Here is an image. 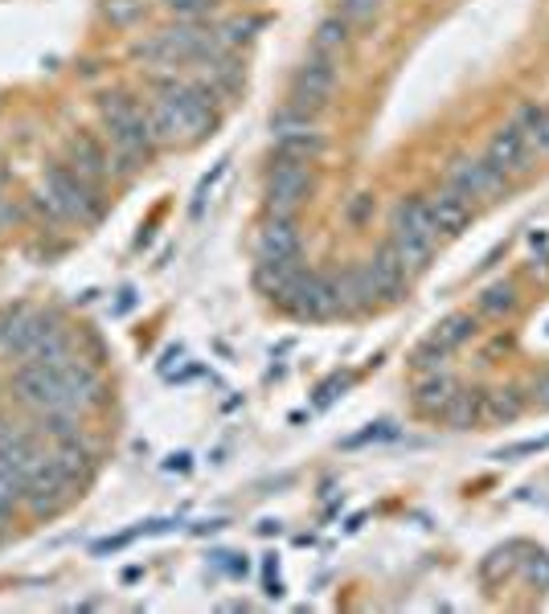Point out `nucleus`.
I'll use <instances>...</instances> for the list:
<instances>
[{
    "instance_id": "nucleus-1",
    "label": "nucleus",
    "mask_w": 549,
    "mask_h": 614,
    "mask_svg": "<svg viewBox=\"0 0 549 614\" xmlns=\"http://www.w3.org/2000/svg\"><path fill=\"white\" fill-rule=\"evenodd\" d=\"M217 95L222 90L214 82H205V78H180L177 70L153 75L148 115H153L160 148H185V144L214 136L217 124H222Z\"/></svg>"
},
{
    "instance_id": "nucleus-2",
    "label": "nucleus",
    "mask_w": 549,
    "mask_h": 614,
    "mask_svg": "<svg viewBox=\"0 0 549 614\" xmlns=\"http://www.w3.org/2000/svg\"><path fill=\"white\" fill-rule=\"evenodd\" d=\"M99 124H102V139L111 148V164H116V176H131L148 168L160 152V139H156L153 115H148V103H140L131 90H102L99 99Z\"/></svg>"
},
{
    "instance_id": "nucleus-3",
    "label": "nucleus",
    "mask_w": 549,
    "mask_h": 614,
    "mask_svg": "<svg viewBox=\"0 0 549 614\" xmlns=\"http://www.w3.org/2000/svg\"><path fill=\"white\" fill-rule=\"evenodd\" d=\"M38 205L53 222H66V226H95L107 209V197L95 181L70 168L66 160L46 164L41 173V188H38Z\"/></svg>"
},
{
    "instance_id": "nucleus-4",
    "label": "nucleus",
    "mask_w": 549,
    "mask_h": 614,
    "mask_svg": "<svg viewBox=\"0 0 549 614\" xmlns=\"http://www.w3.org/2000/svg\"><path fill=\"white\" fill-rule=\"evenodd\" d=\"M390 246L394 254L406 263L410 275L427 271L434 259V246H439V230H434V217L427 209V197H402L390 214Z\"/></svg>"
},
{
    "instance_id": "nucleus-5",
    "label": "nucleus",
    "mask_w": 549,
    "mask_h": 614,
    "mask_svg": "<svg viewBox=\"0 0 549 614\" xmlns=\"http://www.w3.org/2000/svg\"><path fill=\"white\" fill-rule=\"evenodd\" d=\"M312 185H316V181H312V164L271 156L267 181H263V205H267V214L295 217V209L312 197Z\"/></svg>"
},
{
    "instance_id": "nucleus-6",
    "label": "nucleus",
    "mask_w": 549,
    "mask_h": 614,
    "mask_svg": "<svg viewBox=\"0 0 549 614\" xmlns=\"http://www.w3.org/2000/svg\"><path fill=\"white\" fill-rule=\"evenodd\" d=\"M280 308L283 312H292L295 320H333V315H341V291H336V275L300 271L295 287L287 291V300H283Z\"/></svg>"
},
{
    "instance_id": "nucleus-7",
    "label": "nucleus",
    "mask_w": 549,
    "mask_h": 614,
    "mask_svg": "<svg viewBox=\"0 0 549 614\" xmlns=\"http://www.w3.org/2000/svg\"><path fill=\"white\" fill-rule=\"evenodd\" d=\"M448 185L468 197L472 205H488V201H497L509 193V176L497 173L484 156H455L448 164Z\"/></svg>"
},
{
    "instance_id": "nucleus-8",
    "label": "nucleus",
    "mask_w": 549,
    "mask_h": 614,
    "mask_svg": "<svg viewBox=\"0 0 549 614\" xmlns=\"http://www.w3.org/2000/svg\"><path fill=\"white\" fill-rule=\"evenodd\" d=\"M336 95V62L333 58H320V53H307L300 70L292 75V107L307 115H320Z\"/></svg>"
},
{
    "instance_id": "nucleus-9",
    "label": "nucleus",
    "mask_w": 549,
    "mask_h": 614,
    "mask_svg": "<svg viewBox=\"0 0 549 614\" xmlns=\"http://www.w3.org/2000/svg\"><path fill=\"white\" fill-rule=\"evenodd\" d=\"M70 496H75V484L62 476V467L53 464L50 455L26 476V513L29 516H53Z\"/></svg>"
},
{
    "instance_id": "nucleus-10",
    "label": "nucleus",
    "mask_w": 549,
    "mask_h": 614,
    "mask_svg": "<svg viewBox=\"0 0 549 614\" xmlns=\"http://www.w3.org/2000/svg\"><path fill=\"white\" fill-rule=\"evenodd\" d=\"M533 156H537V152L525 144V136L512 124L497 127V131H492V139H488V152H484V160L492 164L497 173L509 176V181H517V176L529 173V168H533Z\"/></svg>"
},
{
    "instance_id": "nucleus-11",
    "label": "nucleus",
    "mask_w": 549,
    "mask_h": 614,
    "mask_svg": "<svg viewBox=\"0 0 549 614\" xmlns=\"http://www.w3.org/2000/svg\"><path fill=\"white\" fill-rule=\"evenodd\" d=\"M66 164L70 168H78V173L87 176V181H95V185H107L111 176H116V164H111V148L102 144L95 131H75L70 136V144H66Z\"/></svg>"
},
{
    "instance_id": "nucleus-12",
    "label": "nucleus",
    "mask_w": 549,
    "mask_h": 614,
    "mask_svg": "<svg viewBox=\"0 0 549 614\" xmlns=\"http://www.w3.org/2000/svg\"><path fill=\"white\" fill-rule=\"evenodd\" d=\"M365 275H370V283H373V291H378V303H398L402 295H406V287H410V271H406V263L394 254V246L385 242V246H378V251L365 259Z\"/></svg>"
},
{
    "instance_id": "nucleus-13",
    "label": "nucleus",
    "mask_w": 549,
    "mask_h": 614,
    "mask_svg": "<svg viewBox=\"0 0 549 614\" xmlns=\"http://www.w3.org/2000/svg\"><path fill=\"white\" fill-rule=\"evenodd\" d=\"M258 263H292L300 259V226L295 217H280V214H267L263 230H258Z\"/></svg>"
},
{
    "instance_id": "nucleus-14",
    "label": "nucleus",
    "mask_w": 549,
    "mask_h": 614,
    "mask_svg": "<svg viewBox=\"0 0 549 614\" xmlns=\"http://www.w3.org/2000/svg\"><path fill=\"white\" fill-rule=\"evenodd\" d=\"M427 209H431L434 217V230H439V238H455V234H463V230L472 226L476 217V205L468 197H460L455 188H439V193H431L427 197Z\"/></svg>"
},
{
    "instance_id": "nucleus-15",
    "label": "nucleus",
    "mask_w": 549,
    "mask_h": 614,
    "mask_svg": "<svg viewBox=\"0 0 549 614\" xmlns=\"http://www.w3.org/2000/svg\"><path fill=\"white\" fill-rule=\"evenodd\" d=\"M329 148V139L320 131L316 124L312 127H300V131H280V136H271V156H280V160H304V164H316Z\"/></svg>"
},
{
    "instance_id": "nucleus-16",
    "label": "nucleus",
    "mask_w": 549,
    "mask_h": 614,
    "mask_svg": "<svg viewBox=\"0 0 549 614\" xmlns=\"http://www.w3.org/2000/svg\"><path fill=\"white\" fill-rule=\"evenodd\" d=\"M53 464L62 467V476L75 484V488H82V484H90V476H95V451H90V442L82 439V435H70V439L53 442Z\"/></svg>"
},
{
    "instance_id": "nucleus-17",
    "label": "nucleus",
    "mask_w": 549,
    "mask_h": 614,
    "mask_svg": "<svg viewBox=\"0 0 549 614\" xmlns=\"http://www.w3.org/2000/svg\"><path fill=\"white\" fill-rule=\"evenodd\" d=\"M455 381H451L443 369H434V373H427L414 386V410H419L422 418H443V410L451 406V398H455Z\"/></svg>"
},
{
    "instance_id": "nucleus-18",
    "label": "nucleus",
    "mask_w": 549,
    "mask_h": 614,
    "mask_svg": "<svg viewBox=\"0 0 549 614\" xmlns=\"http://www.w3.org/2000/svg\"><path fill=\"white\" fill-rule=\"evenodd\" d=\"M476 332H480L476 315L472 312H455V315H448L443 324H434V332L427 337V344H431V349H439L443 357H451V352L463 349V344H468Z\"/></svg>"
},
{
    "instance_id": "nucleus-19",
    "label": "nucleus",
    "mask_w": 549,
    "mask_h": 614,
    "mask_svg": "<svg viewBox=\"0 0 549 614\" xmlns=\"http://www.w3.org/2000/svg\"><path fill=\"white\" fill-rule=\"evenodd\" d=\"M484 401H488L484 389H455L451 406L443 410V422H448L451 430L480 427V422H484Z\"/></svg>"
},
{
    "instance_id": "nucleus-20",
    "label": "nucleus",
    "mask_w": 549,
    "mask_h": 614,
    "mask_svg": "<svg viewBox=\"0 0 549 614\" xmlns=\"http://www.w3.org/2000/svg\"><path fill=\"white\" fill-rule=\"evenodd\" d=\"M512 127L525 136V144L537 152V156H549V107H537V103H521L517 115H512Z\"/></svg>"
},
{
    "instance_id": "nucleus-21",
    "label": "nucleus",
    "mask_w": 549,
    "mask_h": 614,
    "mask_svg": "<svg viewBox=\"0 0 549 614\" xmlns=\"http://www.w3.org/2000/svg\"><path fill=\"white\" fill-rule=\"evenodd\" d=\"M349 41H353V29H349L345 17L333 13V17H324V21L316 26V33H312V53L341 62V53L349 50Z\"/></svg>"
},
{
    "instance_id": "nucleus-22",
    "label": "nucleus",
    "mask_w": 549,
    "mask_h": 614,
    "mask_svg": "<svg viewBox=\"0 0 549 614\" xmlns=\"http://www.w3.org/2000/svg\"><path fill=\"white\" fill-rule=\"evenodd\" d=\"M267 26V17H255V13H238V17H226V21H217L214 33L217 41L226 46V50H238V46H251L258 38V29Z\"/></svg>"
},
{
    "instance_id": "nucleus-23",
    "label": "nucleus",
    "mask_w": 549,
    "mask_h": 614,
    "mask_svg": "<svg viewBox=\"0 0 549 614\" xmlns=\"http://www.w3.org/2000/svg\"><path fill=\"white\" fill-rule=\"evenodd\" d=\"M525 406H529V398H525L521 389H497V393H488L484 401V418L509 427V422H517V418L525 415Z\"/></svg>"
},
{
    "instance_id": "nucleus-24",
    "label": "nucleus",
    "mask_w": 549,
    "mask_h": 614,
    "mask_svg": "<svg viewBox=\"0 0 549 614\" xmlns=\"http://www.w3.org/2000/svg\"><path fill=\"white\" fill-rule=\"evenodd\" d=\"M21 508H26V476L0 464V525L13 520Z\"/></svg>"
},
{
    "instance_id": "nucleus-25",
    "label": "nucleus",
    "mask_w": 549,
    "mask_h": 614,
    "mask_svg": "<svg viewBox=\"0 0 549 614\" xmlns=\"http://www.w3.org/2000/svg\"><path fill=\"white\" fill-rule=\"evenodd\" d=\"M476 308H480V315H488V320H504V315L517 308V283L500 279V283L484 287L480 291V300H476Z\"/></svg>"
},
{
    "instance_id": "nucleus-26",
    "label": "nucleus",
    "mask_w": 549,
    "mask_h": 614,
    "mask_svg": "<svg viewBox=\"0 0 549 614\" xmlns=\"http://www.w3.org/2000/svg\"><path fill=\"white\" fill-rule=\"evenodd\" d=\"M38 435L50 442H62V439H70V435H82V427H78V410H41Z\"/></svg>"
},
{
    "instance_id": "nucleus-27",
    "label": "nucleus",
    "mask_w": 549,
    "mask_h": 614,
    "mask_svg": "<svg viewBox=\"0 0 549 614\" xmlns=\"http://www.w3.org/2000/svg\"><path fill=\"white\" fill-rule=\"evenodd\" d=\"M148 17V0H102V21L116 29H136Z\"/></svg>"
},
{
    "instance_id": "nucleus-28",
    "label": "nucleus",
    "mask_w": 549,
    "mask_h": 614,
    "mask_svg": "<svg viewBox=\"0 0 549 614\" xmlns=\"http://www.w3.org/2000/svg\"><path fill=\"white\" fill-rule=\"evenodd\" d=\"M517 553H521V545H504V549H492V553H488L484 565H480V574H484L488 586H497L500 577H509L512 569H517V562H521Z\"/></svg>"
},
{
    "instance_id": "nucleus-29",
    "label": "nucleus",
    "mask_w": 549,
    "mask_h": 614,
    "mask_svg": "<svg viewBox=\"0 0 549 614\" xmlns=\"http://www.w3.org/2000/svg\"><path fill=\"white\" fill-rule=\"evenodd\" d=\"M341 17L349 29H370L382 17V0H341Z\"/></svg>"
},
{
    "instance_id": "nucleus-30",
    "label": "nucleus",
    "mask_w": 549,
    "mask_h": 614,
    "mask_svg": "<svg viewBox=\"0 0 549 614\" xmlns=\"http://www.w3.org/2000/svg\"><path fill=\"white\" fill-rule=\"evenodd\" d=\"M222 0H160V9L177 13V21H205V17L217 13Z\"/></svg>"
},
{
    "instance_id": "nucleus-31",
    "label": "nucleus",
    "mask_w": 549,
    "mask_h": 614,
    "mask_svg": "<svg viewBox=\"0 0 549 614\" xmlns=\"http://www.w3.org/2000/svg\"><path fill=\"white\" fill-rule=\"evenodd\" d=\"M525 577H529V586L533 589H549V553H529L525 557Z\"/></svg>"
},
{
    "instance_id": "nucleus-32",
    "label": "nucleus",
    "mask_w": 549,
    "mask_h": 614,
    "mask_svg": "<svg viewBox=\"0 0 549 614\" xmlns=\"http://www.w3.org/2000/svg\"><path fill=\"white\" fill-rule=\"evenodd\" d=\"M226 173H231V160H217V164H214V173L202 176V185H197V197H193V214H202V209H205V201H209V193H214L217 181H222V176H226Z\"/></svg>"
},
{
    "instance_id": "nucleus-33",
    "label": "nucleus",
    "mask_w": 549,
    "mask_h": 614,
    "mask_svg": "<svg viewBox=\"0 0 549 614\" xmlns=\"http://www.w3.org/2000/svg\"><path fill=\"white\" fill-rule=\"evenodd\" d=\"M370 214H373V193H357V197L349 201V209H345L349 226H365Z\"/></svg>"
},
{
    "instance_id": "nucleus-34",
    "label": "nucleus",
    "mask_w": 549,
    "mask_h": 614,
    "mask_svg": "<svg viewBox=\"0 0 549 614\" xmlns=\"http://www.w3.org/2000/svg\"><path fill=\"white\" fill-rule=\"evenodd\" d=\"M349 381H353L349 373H333V377H329V381L316 389V406H333L336 393H345V389H349Z\"/></svg>"
},
{
    "instance_id": "nucleus-35",
    "label": "nucleus",
    "mask_w": 549,
    "mask_h": 614,
    "mask_svg": "<svg viewBox=\"0 0 549 614\" xmlns=\"http://www.w3.org/2000/svg\"><path fill=\"white\" fill-rule=\"evenodd\" d=\"M443 361H448V357H443L439 349H431L427 340H422L419 349H414V357H410V364H414V369H431V373H434V369H439Z\"/></svg>"
},
{
    "instance_id": "nucleus-36",
    "label": "nucleus",
    "mask_w": 549,
    "mask_h": 614,
    "mask_svg": "<svg viewBox=\"0 0 549 614\" xmlns=\"http://www.w3.org/2000/svg\"><path fill=\"white\" fill-rule=\"evenodd\" d=\"M378 439H394V427H390V422H378V427H370L365 435L345 439V447H365V442H378Z\"/></svg>"
},
{
    "instance_id": "nucleus-37",
    "label": "nucleus",
    "mask_w": 549,
    "mask_h": 614,
    "mask_svg": "<svg viewBox=\"0 0 549 614\" xmlns=\"http://www.w3.org/2000/svg\"><path fill=\"white\" fill-rule=\"evenodd\" d=\"M525 398L533 401L537 410H549V373H537L533 386H529V393H525Z\"/></svg>"
}]
</instances>
